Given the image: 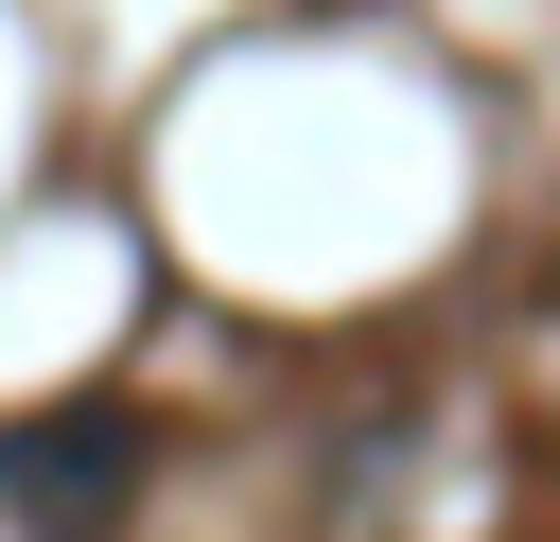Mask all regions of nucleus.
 Segmentation results:
<instances>
[{"mask_svg":"<svg viewBox=\"0 0 560 542\" xmlns=\"http://www.w3.org/2000/svg\"><path fill=\"white\" fill-rule=\"evenodd\" d=\"M0 507H18L35 542H105V525L140 507V420H122V402L18 420V437H0Z\"/></svg>","mask_w":560,"mask_h":542,"instance_id":"obj_1","label":"nucleus"}]
</instances>
